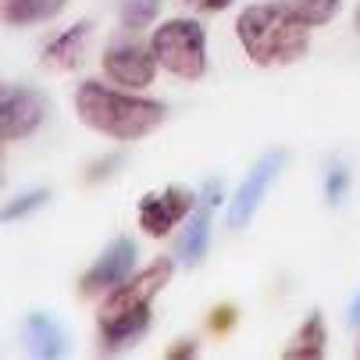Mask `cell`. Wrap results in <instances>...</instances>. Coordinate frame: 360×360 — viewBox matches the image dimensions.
Listing matches in <instances>:
<instances>
[{"label": "cell", "mask_w": 360, "mask_h": 360, "mask_svg": "<svg viewBox=\"0 0 360 360\" xmlns=\"http://www.w3.org/2000/svg\"><path fill=\"white\" fill-rule=\"evenodd\" d=\"M285 0H261V4H250L239 18H236V36L246 50V58L257 68H285L292 61H300L311 46V32Z\"/></svg>", "instance_id": "cell-1"}, {"label": "cell", "mask_w": 360, "mask_h": 360, "mask_svg": "<svg viewBox=\"0 0 360 360\" xmlns=\"http://www.w3.org/2000/svg\"><path fill=\"white\" fill-rule=\"evenodd\" d=\"M75 115L86 129L122 139V143L143 139L153 129H161V122H165V108L158 100L129 96V93L108 89L100 82H82L75 89Z\"/></svg>", "instance_id": "cell-2"}, {"label": "cell", "mask_w": 360, "mask_h": 360, "mask_svg": "<svg viewBox=\"0 0 360 360\" xmlns=\"http://www.w3.org/2000/svg\"><path fill=\"white\" fill-rule=\"evenodd\" d=\"M175 264L168 261V257H161V261H153L150 268L129 275L125 282H118L104 303H100V314H96V325H100V342H104L108 349H118L125 346L129 339H136L146 321H150V303L153 296H158L168 278H172Z\"/></svg>", "instance_id": "cell-3"}, {"label": "cell", "mask_w": 360, "mask_h": 360, "mask_svg": "<svg viewBox=\"0 0 360 360\" xmlns=\"http://www.w3.org/2000/svg\"><path fill=\"white\" fill-rule=\"evenodd\" d=\"M150 50L158 65L179 79H200L207 72V36L193 18H172L161 29H153Z\"/></svg>", "instance_id": "cell-4"}, {"label": "cell", "mask_w": 360, "mask_h": 360, "mask_svg": "<svg viewBox=\"0 0 360 360\" xmlns=\"http://www.w3.org/2000/svg\"><path fill=\"white\" fill-rule=\"evenodd\" d=\"M196 211V196L182 186H168L161 193H146L139 200V229L150 239H161L172 229H179Z\"/></svg>", "instance_id": "cell-5"}, {"label": "cell", "mask_w": 360, "mask_h": 360, "mask_svg": "<svg viewBox=\"0 0 360 360\" xmlns=\"http://www.w3.org/2000/svg\"><path fill=\"white\" fill-rule=\"evenodd\" d=\"M46 96L32 86H8L4 89V104H0V136L4 143H15V139H25L32 136L43 118H46Z\"/></svg>", "instance_id": "cell-6"}, {"label": "cell", "mask_w": 360, "mask_h": 360, "mask_svg": "<svg viewBox=\"0 0 360 360\" xmlns=\"http://www.w3.org/2000/svg\"><path fill=\"white\" fill-rule=\"evenodd\" d=\"M104 72H108V79H115L118 86L143 89V86L153 82V75H158V58H153L150 46L115 43V46H108V54H104Z\"/></svg>", "instance_id": "cell-7"}, {"label": "cell", "mask_w": 360, "mask_h": 360, "mask_svg": "<svg viewBox=\"0 0 360 360\" xmlns=\"http://www.w3.org/2000/svg\"><path fill=\"white\" fill-rule=\"evenodd\" d=\"M282 165H285V150H271V153H264V158L253 165V172L246 175V182L239 186L232 207H229V225H232V229H243V225L253 218L257 203H261V196H264L268 186L275 182V175H278Z\"/></svg>", "instance_id": "cell-8"}, {"label": "cell", "mask_w": 360, "mask_h": 360, "mask_svg": "<svg viewBox=\"0 0 360 360\" xmlns=\"http://www.w3.org/2000/svg\"><path fill=\"white\" fill-rule=\"evenodd\" d=\"M136 268V243L132 239H115L104 257L82 275V296H96V292H111L118 282H125Z\"/></svg>", "instance_id": "cell-9"}, {"label": "cell", "mask_w": 360, "mask_h": 360, "mask_svg": "<svg viewBox=\"0 0 360 360\" xmlns=\"http://www.w3.org/2000/svg\"><path fill=\"white\" fill-rule=\"evenodd\" d=\"M221 200V186L218 182H207V189H203V203L189 214V229L182 236V257L189 264H200L203 253H207V243H211V211L218 207Z\"/></svg>", "instance_id": "cell-10"}, {"label": "cell", "mask_w": 360, "mask_h": 360, "mask_svg": "<svg viewBox=\"0 0 360 360\" xmlns=\"http://www.w3.org/2000/svg\"><path fill=\"white\" fill-rule=\"evenodd\" d=\"M89 32H93L89 22H79V25L65 29L58 39H50V43H46V50H43V65L58 68V72L79 68V65H82V54H86V43H89Z\"/></svg>", "instance_id": "cell-11"}, {"label": "cell", "mask_w": 360, "mask_h": 360, "mask_svg": "<svg viewBox=\"0 0 360 360\" xmlns=\"http://www.w3.org/2000/svg\"><path fill=\"white\" fill-rule=\"evenodd\" d=\"M25 342L32 356H61L65 353V332L58 328L54 318L46 314H29L25 318Z\"/></svg>", "instance_id": "cell-12"}, {"label": "cell", "mask_w": 360, "mask_h": 360, "mask_svg": "<svg viewBox=\"0 0 360 360\" xmlns=\"http://www.w3.org/2000/svg\"><path fill=\"white\" fill-rule=\"evenodd\" d=\"M282 356L285 360H318V356H325V318L318 311L303 321V328L292 335V342L282 349Z\"/></svg>", "instance_id": "cell-13"}, {"label": "cell", "mask_w": 360, "mask_h": 360, "mask_svg": "<svg viewBox=\"0 0 360 360\" xmlns=\"http://www.w3.org/2000/svg\"><path fill=\"white\" fill-rule=\"evenodd\" d=\"M68 0H4V18L11 25H36L50 22L65 11Z\"/></svg>", "instance_id": "cell-14"}, {"label": "cell", "mask_w": 360, "mask_h": 360, "mask_svg": "<svg viewBox=\"0 0 360 360\" xmlns=\"http://www.w3.org/2000/svg\"><path fill=\"white\" fill-rule=\"evenodd\" d=\"M161 4H165V0H122V4H118L122 29L139 32V29L153 25V18L161 15Z\"/></svg>", "instance_id": "cell-15"}, {"label": "cell", "mask_w": 360, "mask_h": 360, "mask_svg": "<svg viewBox=\"0 0 360 360\" xmlns=\"http://www.w3.org/2000/svg\"><path fill=\"white\" fill-rule=\"evenodd\" d=\"M285 4H289L307 25H328V22L342 11V0H285Z\"/></svg>", "instance_id": "cell-16"}, {"label": "cell", "mask_w": 360, "mask_h": 360, "mask_svg": "<svg viewBox=\"0 0 360 360\" xmlns=\"http://www.w3.org/2000/svg\"><path fill=\"white\" fill-rule=\"evenodd\" d=\"M46 200H50V193H46V189H32V193L18 196L15 203H8V211H4V221H15V218H25V214H32L36 207H43Z\"/></svg>", "instance_id": "cell-17"}, {"label": "cell", "mask_w": 360, "mask_h": 360, "mask_svg": "<svg viewBox=\"0 0 360 360\" xmlns=\"http://www.w3.org/2000/svg\"><path fill=\"white\" fill-rule=\"evenodd\" d=\"M346 189H349V172H346V168H332V175L325 179V196H328L332 203H339V200L346 196Z\"/></svg>", "instance_id": "cell-18"}, {"label": "cell", "mask_w": 360, "mask_h": 360, "mask_svg": "<svg viewBox=\"0 0 360 360\" xmlns=\"http://www.w3.org/2000/svg\"><path fill=\"white\" fill-rule=\"evenodd\" d=\"M236 325V311H232V307H218V311H211V332H229Z\"/></svg>", "instance_id": "cell-19"}, {"label": "cell", "mask_w": 360, "mask_h": 360, "mask_svg": "<svg viewBox=\"0 0 360 360\" xmlns=\"http://www.w3.org/2000/svg\"><path fill=\"white\" fill-rule=\"evenodd\" d=\"M193 353H196V342H193V339H189V342L182 339V342H179V346H172L165 356H168V360H186V356H193Z\"/></svg>", "instance_id": "cell-20"}, {"label": "cell", "mask_w": 360, "mask_h": 360, "mask_svg": "<svg viewBox=\"0 0 360 360\" xmlns=\"http://www.w3.org/2000/svg\"><path fill=\"white\" fill-rule=\"evenodd\" d=\"M186 4H193V8H200V11H225L232 0H186Z\"/></svg>", "instance_id": "cell-21"}, {"label": "cell", "mask_w": 360, "mask_h": 360, "mask_svg": "<svg viewBox=\"0 0 360 360\" xmlns=\"http://www.w3.org/2000/svg\"><path fill=\"white\" fill-rule=\"evenodd\" d=\"M349 321H353V325H360V296H356V300H353V307H349Z\"/></svg>", "instance_id": "cell-22"}, {"label": "cell", "mask_w": 360, "mask_h": 360, "mask_svg": "<svg viewBox=\"0 0 360 360\" xmlns=\"http://www.w3.org/2000/svg\"><path fill=\"white\" fill-rule=\"evenodd\" d=\"M356 29H360V8H356Z\"/></svg>", "instance_id": "cell-23"}]
</instances>
